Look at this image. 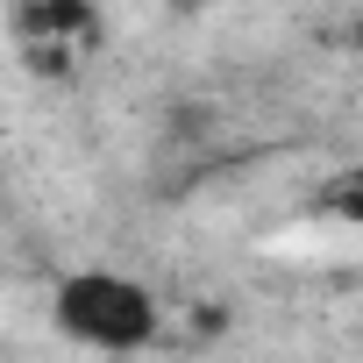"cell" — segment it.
<instances>
[{
	"label": "cell",
	"mask_w": 363,
	"mask_h": 363,
	"mask_svg": "<svg viewBox=\"0 0 363 363\" xmlns=\"http://www.w3.org/2000/svg\"><path fill=\"white\" fill-rule=\"evenodd\" d=\"M0 214H8V193H0Z\"/></svg>",
	"instance_id": "4"
},
{
	"label": "cell",
	"mask_w": 363,
	"mask_h": 363,
	"mask_svg": "<svg viewBox=\"0 0 363 363\" xmlns=\"http://www.w3.org/2000/svg\"><path fill=\"white\" fill-rule=\"evenodd\" d=\"M15 43L36 72H65L100 43V15H93V0H29L15 15Z\"/></svg>",
	"instance_id": "2"
},
{
	"label": "cell",
	"mask_w": 363,
	"mask_h": 363,
	"mask_svg": "<svg viewBox=\"0 0 363 363\" xmlns=\"http://www.w3.org/2000/svg\"><path fill=\"white\" fill-rule=\"evenodd\" d=\"M200 8H214V0H171V15H200Z\"/></svg>",
	"instance_id": "3"
},
{
	"label": "cell",
	"mask_w": 363,
	"mask_h": 363,
	"mask_svg": "<svg viewBox=\"0 0 363 363\" xmlns=\"http://www.w3.org/2000/svg\"><path fill=\"white\" fill-rule=\"evenodd\" d=\"M356 43H363V22H356Z\"/></svg>",
	"instance_id": "5"
},
{
	"label": "cell",
	"mask_w": 363,
	"mask_h": 363,
	"mask_svg": "<svg viewBox=\"0 0 363 363\" xmlns=\"http://www.w3.org/2000/svg\"><path fill=\"white\" fill-rule=\"evenodd\" d=\"M50 328L72 342V349H93V356H135L157 342L164 328V306L143 278L114 271V264H86V271H65L50 285Z\"/></svg>",
	"instance_id": "1"
}]
</instances>
